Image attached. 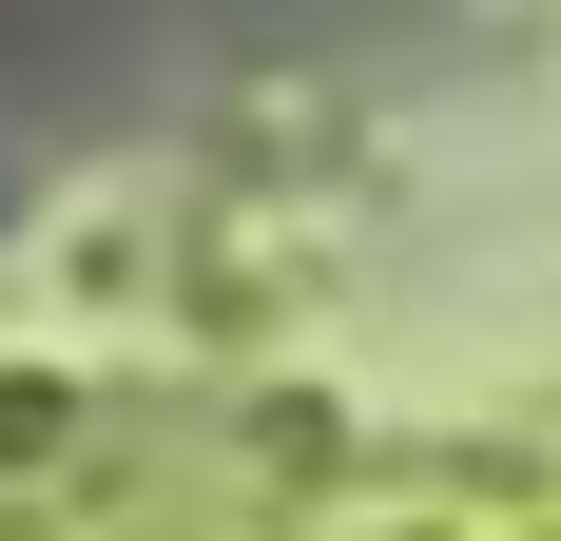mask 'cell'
Masks as SVG:
<instances>
[{
    "instance_id": "1",
    "label": "cell",
    "mask_w": 561,
    "mask_h": 541,
    "mask_svg": "<svg viewBox=\"0 0 561 541\" xmlns=\"http://www.w3.org/2000/svg\"><path fill=\"white\" fill-rule=\"evenodd\" d=\"M156 97V39H78V20H0V194L78 136V116Z\"/></svg>"
}]
</instances>
